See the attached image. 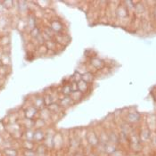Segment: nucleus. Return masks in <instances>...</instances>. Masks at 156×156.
<instances>
[{"label": "nucleus", "mask_w": 156, "mask_h": 156, "mask_svg": "<svg viewBox=\"0 0 156 156\" xmlns=\"http://www.w3.org/2000/svg\"><path fill=\"white\" fill-rule=\"evenodd\" d=\"M87 156H98V154H96V151H95V149H94L92 152H90L89 154H87Z\"/></svg>", "instance_id": "30"}, {"label": "nucleus", "mask_w": 156, "mask_h": 156, "mask_svg": "<svg viewBox=\"0 0 156 156\" xmlns=\"http://www.w3.org/2000/svg\"><path fill=\"white\" fill-rule=\"evenodd\" d=\"M151 134H152V131L147 128V126L145 125L144 121L142 120V122L138 126V136H139L140 142H141V144H143V145L144 144H150Z\"/></svg>", "instance_id": "2"}, {"label": "nucleus", "mask_w": 156, "mask_h": 156, "mask_svg": "<svg viewBox=\"0 0 156 156\" xmlns=\"http://www.w3.org/2000/svg\"><path fill=\"white\" fill-rule=\"evenodd\" d=\"M78 90L86 95L90 91V85L85 82L84 80H80V82H78Z\"/></svg>", "instance_id": "15"}, {"label": "nucleus", "mask_w": 156, "mask_h": 156, "mask_svg": "<svg viewBox=\"0 0 156 156\" xmlns=\"http://www.w3.org/2000/svg\"><path fill=\"white\" fill-rule=\"evenodd\" d=\"M48 27L55 33V34H60V33H63L64 32V26L62 23L59 21L58 19H53L50 20L49 22V25Z\"/></svg>", "instance_id": "7"}, {"label": "nucleus", "mask_w": 156, "mask_h": 156, "mask_svg": "<svg viewBox=\"0 0 156 156\" xmlns=\"http://www.w3.org/2000/svg\"><path fill=\"white\" fill-rule=\"evenodd\" d=\"M34 131L33 129H27L25 132L23 133L24 140H27V141H33V137H34Z\"/></svg>", "instance_id": "22"}, {"label": "nucleus", "mask_w": 156, "mask_h": 156, "mask_svg": "<svg viewBox=\"0 0 156 156\" xmlns=\"http://www.w3.org/2000/svg\"><path fill=\"white\" fill-rule=\"evenodd\" d=\"M144 121L152 132L156 131V114H147Z\"/></svg>", "instance_id": "9"}, {"label": "nucleus", "mask_w": 156, "mask_h": 156, "mask_svg": "<svg viewBox=\"0 0 156 156\" xmlns=\"http://www.w3.org/2000/svg\"><path fill=\"white\" fill-rule=\"evenodd\" d=\"M46 125H47L46 121L43 120L42 119H40V118L34 120V128H35V129H43Z\"/></svg>", "instance_id": "23"}, {"label": "nucleus", "mask_w": 156, "mask_h": 156, "mask_svg": "<svg viewBox=\"0 0 156 156\" xmlns=\"http://www.w3.org/2000/svg\"><path fill=\"white\" fill-rule=\"evenodd\" d=\"M23 156H36L35 150H23Z\"/></svg>", "instance_id": "27"}, {"label": "nucleus", "mask_w": 156, "mask_h": 156, "mask_svg": "<svg viewBox=\"0 0 156 156\" xmlns=\"http://www.w3.org/2000/svg\"><path fill=\"white\" fill-rule=\"evenodd\" d=\"M21 145L23 148V150H35L37 146V144L33 141H27V140H23Z\"/></svg>", "instance_id": "19"}, {"label": "nucleus", "mask_w": 156, "mask_h": 156, "mask_svg": "<svg viewBox=\"0 0 156 156\" xmlns=\"http://www.w3.org/2000/svg\"><path fill=\"white\" fill-rule=\"evenodd\" d=\"M87 139L89 146H91L93 149L96 148L98 144H100L98 136L95 131L94 128H87Z\"/></svg>", "instance_id": "3"}, {"label": "nucleus", "mask_w": 156, "mask_h": 156, "mask_svg": "<svg viewBox=\"0 0 156 156\" xmlns=\"http://www.w3.org/2000/svg\"><path fill=\"white\" fill-rule=\"evenodd\" d=\"M88 63H89L95 70H96L97 72L102 71V70L106 66L105 62L103 60L102 58L97 57V56H93V57L89 58Z\"/></svg>", "instance_id": "6"}, {"label": "nucleus", "mask_w": 156, "mask_h": 156, "mask_svg": "<svg viewBox=\"0 0 156 156\" xmlns=\"http://www.w3.org/2000/svg\"><path fill=\"white\" fill-rule=\"evenodd\" d=\"M37 112V109L34 106H31L30 108H28V110H26L25 112V116L28 118V119H31L35 116V113Z\"/></svg>", "instance_id": "21"}, {"label": "nucleus", "mask_w": 156, "mask_h": 156, "mask_svg": "<svg viewBox=\"0 0 156 156\" xmlns=\"http://www.w3.org/2000/svg\"><path fill=\"white\" fill-rule=\"evenodd\" d=\"M96 80V74L90 72H85L82 73V80L87 82V84L91 85Z\"/></svg>", "instance_id": "13"}, {"label": "nucleus", "mask_w": 156, "mask_h": 156, "mask_svg": "<svg viewBox=\"0 0 156 156\" xmlns=\"http://www.w3.org/2000/svg\"><path fill=\"white\" fill-rule=\"evenodd\" d=\"M61 150H64V141L62 131H56L54 136V147L53 151L58 152ZM65 151V150H64Z\"/></svg>", "instance_id": "4"}, {"label": "nucleus", "mask_w": 156, "mask_h": 156, "mask_svg": "<svg viewBox=\"0 0 156 156\" xmlns=\"http://www.w3.org/2000/svg\"><path fill=\"white\" fill-rule=\"evenodd\" d=\"M80 80H82V73L80 72H75L72 76V80L70 81H75V82H80Z\"/></svg>", "instance_id": "25"}, {"label": "nucleus", "mask_w": 156, "mask_h": 156, "mask_svg": "<svg viewBox=\"0 0 156 156\" xmlns=\"http://www.w3.org/2000/svg\"><path fill=\"white\" fill-rule=\"evenodd\" d=\"M84 94H82L80 91H79V90H77V91H74V92H72V95H71V98L72 99V101L75 103V104H77V103H79V102H80L83 98H84Z\"/></svg>", "instance_id": "17"}, {"label": "nucleus", "mask_w": 156, "mask_h": 156, "mask_svg": "<svg viewBox=\"0 0 156 156\" xmlns=\"http://www.w3.org/2000/svg\"><path fill=\"white\" fill-rule=\"evenodd\" d=\"M0 156H3V154H0Z\"/></svg>", "instance_id": "32"}, {"label": "nucleus", "mask_w": 156, "mask_h": 156, "mask_svg": "<svg viewBox=\"0 0 156 156\" xmlns=\"http://www.w3.org/2000/svg\"><path fill=\"white\" fill-rule=\"evenodd\" d=\"M55 130L53 129H48L46 131V137L43 142V144L46 145V147L48 149V151H53L54 147V136L55 135Z\"/></svg>", "instance_id": "5"}, {"label": "nucleus", "mask_w": 156, "mask_h": 156, "mask_svg": "<svg viewBox=\"0 0 156 156\" xmlns=\"http://www.w3.org/2000/svg\"><path fill=\"white\" fill-rule=\"evenodd\" d=\"M118 148H119L118 145H116V144H112V143L108 142L107 144L105 145V152L110 156L112 154H113Z\"/></svg>", "instance_id": "18"}, {"label": "nucleus", "mask_w": 156, "mask_h": 156, "mask_svg": "<svg viewBox=\"0 0 156 156\" xmlns=\"http://www.w3.org/2000/svg\"><path fill=\"white\" fill-rule=\"evenodd\" d=\"M1 154L3 156H18V149L15 147H8L5 148L1 151Z\"/></svg>", "instance_id": "14"}, {"label": "nucleus", "mask_w": 156, "mask_h": 156, "mask_svg": "<svg viewBox=\"0 0 156 156\" xmlns=\"http://www.w3.org/2000/svg\"><path fill=\"white\" fill-rule=\"evenodd\" d=\"M70 86L72 87V92L78 90V83L77 82H75V81H70Z\"/></svg>", "instance_id": "28"}, {"label": "nucleus", "mask_w": 156, "mask_h": 156, "mask_svg": "<svg viewBox=\"0 0 156 156\" xmlns=\"http://www.w3.org/2000/svg\"><path fill=\"white\" fill-rule=\"evenodd\" d=\"M55 41L58 44V45H61L62 47H65L67 45L70 44L71 42V37L68 34H64V33H60V34H55V36L54 37Z\"/></svg>", "instance_id": "8"}, {"label": "nucleus", "mask_w": 156, "mask_h": 156, "mask_svg": "<svg viewBox=\"0 0 156 156\" xmlns=\"http://www.w3.org/2000/svg\"><path fill=\"white\" fill-rule=\"evenodd\" d=\"M60 93L64 96H70L72 95V90L70 83H66V84L62 85L60 89Z\"/></svg>", "instance_id": "16"}, {"label": "nucleus", "mask_w": 156, "mask_h": 156, "mask_svg": "<svg viewBox=\"0 0 156 156\" xmlns=\"http://www.w3.org/2000/svg\"><path fill=\"white\" fill-rule=\"evenodd\" d=\"M122 119L132 126H139L142 122V115L135 109H129L126 113L122 112Z\"/></svg>", "instance_id": "1"}, {"label": "nucleus", "mask_w": 156, "mask_h": 156, "mask_svg": "<svg viewBox=\"0 0 156 156\" xmlns=\"http://www.w3.org/2000/svg\"><path fill=\"white\" fill-rule=\"evenodd\" d=\"M72 156H87V154H85V152L82 150V148H81V146H80V149L78 152H76Z\"/></svg>", "instance_id": "29"}, {"label": "nucleus", "mask_w": 156, "mask_h": 156, "mask_svg": "<svg viewBox=\"0 0 156 156\" xmlns=\"http://www.w3.org/2000/svg\"><path fill=\"white\" fill-rule=\"evenodd\" d=\"M30 35L32 37H34V38H37V37H38L41 35V32H40V30L37 28V27H35L32 30H30Z\"/></svg>", "instance_id": "26"}, {"label": "nucleus", "mask_w": 156, "mask_h": 156, "mask_svg": "<svg viewBox=\"0 0 156 156\" xmlns=\"http://www.w3.org/2000/svg\"><path fill=\"white\" fill-rule=\"evenodd\" d=\"M108 137L110 143L119 146V129H113L108 130Z\"/></svg>", "instance_id": "12"}, {"label": "nucleus", "mask_w": 156, "mask_h": 156, "mask_svg": "<svg viewBox=\"0 0 156 156\" xmlns=\"http://www.w3.org/2000/svg\"><path fill=\"white\" fill-rule=\"evenodd\" d=\"M59 105H60L61 107L63 109L64 111H66L67 109L71 108V107H72V106H73L74 105H76V104L72 101L71 96H64L61 94Z\"/></svg>", "instance_id": "10"}, {"label": "nucleus", "mask_w": 156, "mask_h": 156, "mask_svg": "<svg viewBox=\"0 0 156 156\" xmlns=\"http://www.w3.org/2000/svg\"><path fill=\"white\" fill-rule=\"evenodd\" d=\"M45 45H46V47L48 48V50H52V51H56L57 46H58V44L55 41V39H50V40H48V41H46ZM56 52H57V51H56Z\"/></svg>", "instance_id": "20"}, {"label": "nucleus", "mask_w": 156, "mask_h": 156, "mask_svg": "<svg viewBox=\"0 0 156 156\" xmlns=\"http://www.w3.org/2000/svg\"><path fill=\"white\" fill-rule=\"evenodd\" d=\"M153 98L154 99V101L156 102V88L153 91Z\"/></svg>", "instance_id": "31"}, {"label": "nucleus", "mask_w": 156, "mask_h": 156, "mask_svg": "<svg viewBox=\"0 0 156 156\" xmlns=\"http://www.w3.org/2000/svg\"><path fill=\"white\" fill-rule=\"evenodd\" d=\"M129 154V152L126 151L125 149H122L119 147L113 154H112L110 156H128Z\"/></svg>", "instance_id": "24"}, {"label": "nucleus", "mask_w": 156, "mask_h": 156, "mask_svg": "<svg viewBox=\"0 0 156 156\" xmlns=\"http://www.w3.org/2000/svg\"><path fill=\"white\" fill-rule=\"evenodd\" d=\"M46 137V131L44 129H35L33 142L36 144H43Z\"/></svg>", "instance_id": "11"}]
</instances>
